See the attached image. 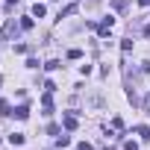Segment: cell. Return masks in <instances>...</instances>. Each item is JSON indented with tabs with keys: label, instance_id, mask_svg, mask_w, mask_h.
<instances>
[{
	"label": "cell",
	"instance_id": "1",
	"mask_svg": "<svg viewBox=\"0 0 150 150\" xmlns=\"http://www.w3.org/2000/svg\"><path fill=\"white\" fill-rule=\"evenodd\" d=\"M112 27H115V18H103V21H100V27H97V33L106 38V35L112 33Z\"/></svg>",
	"mask_w": 150,
	"mask_h": 150
},
{
	"label": "cell",
	"instance_id": "2",
	"mask_svg": "<svg viewBox=\"0 0 150 150\" xmlns=\"http://www.w3.org/2000/svg\"><path fill=\"white\" fill-rule=\"evenodd\" d=\"M62 127H65L68 132H71V129H77V127H80V121H77V115H71V112H68V115L62 118Z\"/></svg>",
	"mask_w": 150,
	"mask_h": 150
},
{
	"label": "cell",
	"instance_id": "3",
	"mask_svg": "<svg viewBox=\"0 0 150 150\" xmlns=\"http://www.w3.org/2000/svg\"><path fill=\"white\" fill-rule=\"evenodd\" d=\"M15 30H18V24H15V18H9V21H6V27L0 30V38H9V35H12Z\"/></svg>",
	"mask_w": 150,
	"mask_h": 150
},
{
	"label": "cell",
	"instance_id": "4",
	"mask_svg": "<svg viewBox=\"0 0 150 150\" xmlns=\"http://www.w3.org/2000/svg\"><path fill=\"white\" fill-rule=\"evenodd\" d=\"M41 106H44V115H53V100H50V91L41 97Z\"/></svg>",
	"mask_w": 150,
	"mask_h": 150
},
{
	"label": "cell",
	"instance_id": "5",
	"mask_svg": "<svg viewBox=\"0 0 150 150\" xmlns=\"http://www.w3.org/2000/svg\"><path fill=\"white\" fill-rule=\"evenodd\" d=\"M12 115H15L18 121H27V118H30V106H18V109H15Z\"/></svg>",
	"mask_w": 150,
	"mask_h": 150
},
{
	"label": "cell",
	"instance_id": "6",
	"mask_svg": "<svg viewBox=\"0 0 150 150\" xmlns=\"http://www.w3.org/2000/svg\"><path fill=\"white\" fill-rule=\"evenodd\" d=\"M44 15H47L44 3H35V6H33V18H44Z\"/></svg>",
	"mask_w": 150,
	"mask_h": 150
},
{
	"label": "cell",
	"instance_id": "7",
	"mask_svg": "<svg viewBox=\"0 0 150 150\" xmlns=\"http://www.w3.org/2000/svg\"><path fill=\"white\" fill-rule=\"evenodd\" d=\"M135 132H138V135H141V141H150V127H138V129H135Z\"/></svg>",
	"mask_w": 150,
	"mask_h": 150
},
{
	"label": "cell",
	"instance_id": "8",
	"mask_svg": "<svg viewBox=\"0 0 150 150\" xmlns=\"http://www.w3.org/2000/svg\"><path fill=\"white\" fill-rule=\"evenodd\" d=\"M68 59H83V50H80V47H71V50H68Z\"/></svg>",
	"mask_w": 150,
	"mask_h": 150
},
{
	"label": "cell",
	"instance_id": "9",
	"mask_svg": "<svg viewBox=\"0 0 150 150\" xmlns=\"http://www.w3.org/2000/svg\"><path fill=\"white\" fill-rule=\"evenodd\" d=\"M9 141H12V144H24V132H12Z\"/></svg>",
	"mask_w": 150,
	"mask_h": 150
},
{
	"label": "cell",
	"instance_id": "10",
	"mask_svg": "<svg viewBox=\"0 0 150 150\" xmlns=\"http://www.w3.org/2000/svg\"><path fill=\"white\" fill-rule=\"evenodd\" d=\"M0 115H12V106L6 100H0Z\"/></svg>",
	"mask_w": 150,
	"mask_h": 150
},
{
	"label": "cell",
	"instance_id": "11",
	"mask_svg": "<svg viewBox=\"0 0 150 150\" xmlns=\"http://www.w3.org/2000/svg\"><path fill=\"white\" fill-rule=\"evenodd\" d=\"M112 9H115V12H121V9H127V0H112Z\"/></svg>",
	"mask_w": 150,
	"mask_h": 150
},
{
	"label": "cell",
	"instance_id": "12",
	"mask_svg": "<svg viewBox=\"0 0 150 150\" xmlns=\"http://www.w3.org/2000/svg\"><path fill=\"white\" fill-rule=\"evenodd\" d=\"M21 30H33V18H21Z\"/></svg>",
	"mask_w": 150,
	"mask_h": 150
},
{
	"label": "cell",
	"instance_id": "13",
	"mask_svg": "<svg viewBox=\"0 0 150 150\" xmlns=\"http://www.w3.org/2000/svg\"><path fill=\"white\" fill-rule=\"evenodd\" d=\"M44 68H47V71H56V68H62V62H56V59H50V62H47Z\"/></svg>",
	"mask_w": 150,
	"mask_h": 150
},
{
	"label": "cell",
	"instance_id": "14",
	"mask_svg": "<svg viewBox=\"0 0 150 150\" xmlns=\"http://www.w3.org/2000/svg\"><path fill=\"white\" fill-rule=\"evenodd\" d=\"M124 150H138V141H132V138H129V141H124Z\"/></svg>",
	"mask_w": 150,
	"mask_h": 150
},
{
	"label": "cell",
	"instance_id": "15",
	"mask_svg": "<svg viewBox=\"0 0 150 150\" xmlns=\"http://www.w3.org/2000/svg\"><path fill=\"white\" fill-rule=\"evenodd\" d=\"M56 144H59V147H68V144H71V138H68V135H59V141H56Z\"/></svg>",
	"mask_w": 150,
	"mask_h": 150
},
{
	"label": "cell",
	"instance_id": "16",
	"mask_svg": "<svg viewBox=\"0 0 150 150\" xmlns=\"http://www.w3.org/2000/svg\"><path fill=\"white\" fill-rule=\"evenodd\" d=\"M77 150H91V144H88V141H80V144H77Z\"/></svg>",
	"mask_w": 150,
	"mask_h": 150
},
{
	"label": "cell",
	"instance_id": "17",
	"mask_svg": "<svg viewBox=\"0 0 150 150\" xmlns=\"http://www.w3.org/2000/svg\"><path fill=\"white\" fill-rule=\"evenodd\" d=\"M141 71H144V74H150V62H141Z\"/></svg>",
	"mask_w": 150,
	"mask_h": 150
},
{
	"label": "cell",
	"instance_id": "18",
	"mask_svg": "<svg viewBox=\"0 0 150 150\" xmlns=\"http://www.w3.org/2000/svg\"><path fill=\"white\" fill-rule=\"evenodd\" d=\"M144 35H147V38H150V24H147V27H144Z\"/></svg>",
	"mask_w": 150,
	"mask_h": 150
}]
</instances>
